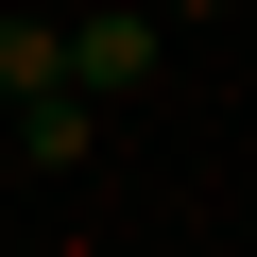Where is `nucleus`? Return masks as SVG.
Here are the masks:
<instances>
[{"label":"nucleus","instance_id":"obj_1","mask_svg":"<svg viewBox=\"0 0 257 257\" xmlns=\"http://www.w3.org/2000/svg\"><path fill=\"white\" fill-rule=\"evenodd\" d=\"M69 86L86 103H138L155 86V18H138V0H86V18H69Z\"/></svg>","mask_w":257,"mask_h":257},{"label":"nucleus","instance_id":"obj_2","mask_svg":"<svg viewBox=\"0 0 257 257\" xmlns=\"http://www.w3.org/2000/svg\"><path fill=\"white\" fill-rule=\"evenodd\" d=\"M0 120H18V172H86V138H103V103H86L69 69H52V86H18Z\"/></svg>","mask_w":257,"mask_h":257},{"label":"nucleus","instance_id":"obj_3","mask_svg":"<svg viewBox=\"0 0 257 257\" xmlns=\"http://www.w3.org/2000/svg\"><path fill=\"white\" fill-rule=\"evenodd\" d=\"M52 69H69V18H0V103L52 86Z\"/></svg>","mask_w":257,"mask_h":257},{"label":"nucleus","instance_id":"obj_4","mask_svg":"<svg viewBox=\"0 0 257 257\" xmlns=\"http://www.w3.org/2000/svg\"><path fill=\"white\" fill-rule=\"evenodd\" d=\"M155 18H223V0H155Z\"/></svg>","mask_w":257,"mask_h":257}]
</instances>
